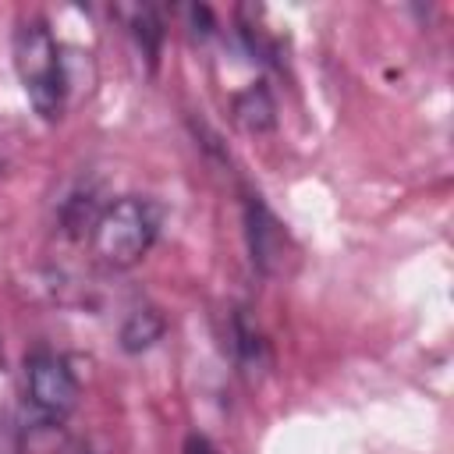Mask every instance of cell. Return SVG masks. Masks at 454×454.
<instances>
[{"mask_svg":"<svg viewBox=\"0 0 454 454\" xmlns=\"http://www.w3.org/2000/svg\"><path fill=\"white\" fill-rule=\"evenodd\" d=\"M14 71L43 121H57L67 103V71L60 46L43 18H21L14 28Z\"/></svg>","mask_w":454,"mask_h":454,"instance_id":"1","label":"cell"},{"mask_svg":"<svg viewBox=\"0 0 454 454\" xmlns=\"http://www.w3.org/2000/svg\"><path fill=\"white\" fill-rule=\"evenodd\" d=\"M156 234H160V209L153 206V199L121 195L99 209L89 238L99 262L114 270H128L153 248Z\"/></svg>","mask_w":454,"mask_h":454,"instance_id":"2","label":"cell"},{"mask_svg":"<svg viewBox=\"0 0 454 454\" xmlns=\"http://www.w3.org/2000/svg\"><path fill=\"white\" fill-rule=\"evenodd\" d=\"M25 390H28L32 411L53 422H64L78 408V397H82L78 376L71 372L67 358L46 348L25 358Z\"/></svg>","mask_w":454,"mask_h":454,"instance_id":"3","label":"cell"},{"mask_svg":"<svg viewBox=\"0 0 454 454\" xmlns=\"http://www.w3.org/2000/svg\"><path fill=\"white\" fill-rule=\"evenodd\" d=\"M245 234H248V252L259 273L273 277L284 266V252H287V231L280 227V220L266 209V202L259 195H248L245 202Z\"/></svg>","mask_w":454,"mask_h":454,"instance_id":"4","label":"cell"},{"mask_svg":"<svg viewBox=\"0 0 454 454\" xmlns=\"http://www.w3.org/2000/svg\"><path fill=\"white\" fill-rule=\"evenodd\" d=\"M231 337H234V358L241 365V372L248 380H255L259 372L270 369V344L262 337V330L255 326V319L248 316V309H238L234 319H231Z\"/></svg>","mask_w":454,"mask_h":454,"instance_id":"5","label":"cell"},{"mask_svg":"<svg viewBox=\"0 0 454 454\" xmlns=\"http://www.w3.org/2000/svg\"><path fill=\"white\" fill-rule=\"evenodd\" d=\"M114 14L124 21L128 35L135 39V46L149 60V67H156L160 50H163V21H160L156 7H149V4H121V7H114Z\"/></svg>","mask_w":454,"mask_h":454,"instance_id":"6","label":"cell"},{"mask_svg":"<svg viewBox=\"0 0 454 454\" xmlns=\"http://www.w3.org/2000/svg\"><path fill=\"white\" fill-rule=\"evenodd\" d=\"M231 117H234L238 128H245V131H252V135L270 131V128L277 124V106H273L270 89H266L262 82H252L248 89L234 92V99H231Z\"/></svg>","mask_w":454,"mask_h":454,"instance_id":"7","label":"cell"},{"mask_svg":"<svg viewBox=\"0 0 454 454\" xmlns=\"http://www.w3.org/2000/svg\"><path fill=\"white\" fill-rule=\"evenodd\" d=\"M163 333H167L163 312H160L156 305H142V309H135V312L124 316V323H121V330H117V344H121L124 355H142V351H149Z\"/></svg>","mask_w":454,"mask_h":454,"instance_id":"8","label":"cell"},{"mask_svg":"<svg viewBox=\"0 0 454 454\" xmlns=\"http://www.w3.org/2000/svg\"><path fill=\"white\" fill-rule=\"evenodd\" d=\"M184 454H216V447L206 440V436H199V433H192L188 440H184Z\"/></svg>","mask_w":454,"mask_h":454,"instance_id":"9","label":"cell"},{"mask_svg":"<svg viewBox=\"0 0 454 454\" xmlns=\"http://www.w3.org/2000/svg\"><path fill=\"white\" fill-rule=\"evenodd\" d=\"M0 369H4V340H0Z\"/></svg>","mask_w":454,"mask_h":454,"instance_id":"10","label":"cell"}]
</instances>
